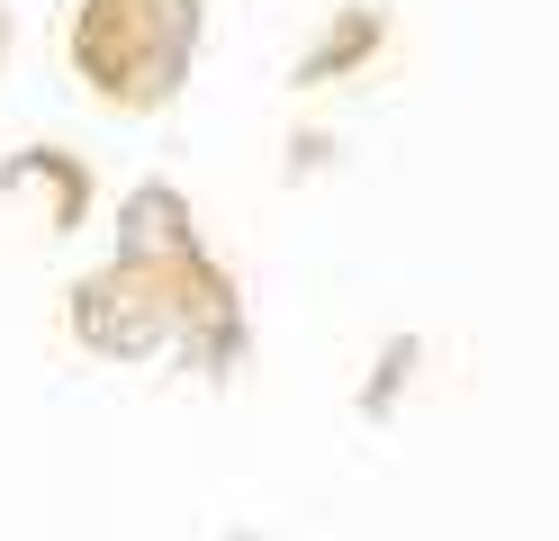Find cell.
Returning <instances> with one entry per match:
<instances>
[{"instance_id":"1","label":"cell","mask_w":559,"mask_h":541,"mask_svg":"<svg viewBox=\"0 0 559 541\" xmlns=\"http://www.w3.org/2000/svg\"><path fill=\"white\" fill-rule=\"evenodd\" d=\"M199 55V0H82L73 72L118 108H163Z\"/></svg>"},{"instance_id":"2","label":"cell","mask_w":559,"mask_h":541,"mask_svg":"<svg viewBox=\"0 0 559 541\" xmlns=\"http://www.w3.org/2000/svg\"><path fill=\"white\" fill-rule=\"evenodd\" d=\"M361 36H379V19H370V10H361L353 27H343V46H361ZM325 63H353V55H334V36H325V55H317V63H307V82H317V72H325Z\"/></svg>"},{"instance_id":"3","label":"cell","mask_w":559,"mask_h":541,"mask_svg":"<svg viewBox=\"0 0 559 541\" xmlns=\"http://www.w3.org/2000/svg\"><path fill=\"white\" fill-rule=\"evenodd\" d=\"M0 46H10V19H0Z\"/></svg>"}]
</instances>
